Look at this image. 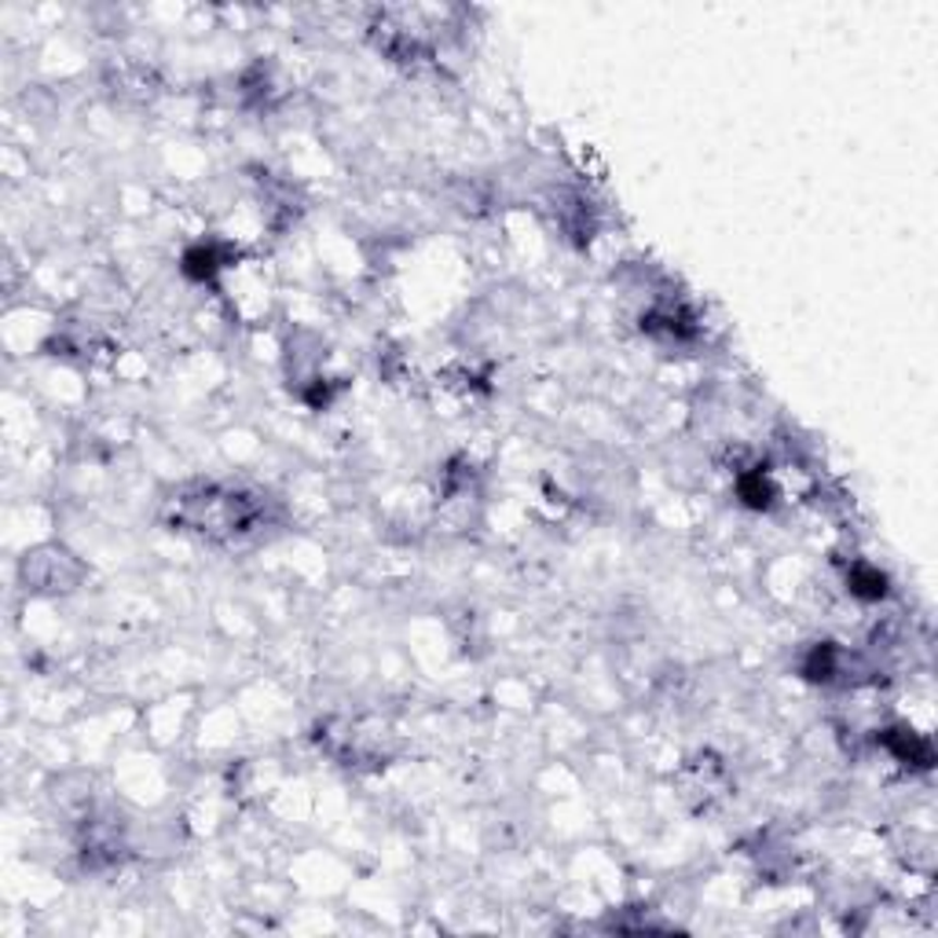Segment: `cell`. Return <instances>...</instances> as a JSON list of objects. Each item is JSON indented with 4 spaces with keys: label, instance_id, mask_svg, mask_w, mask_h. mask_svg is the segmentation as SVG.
Returning <instances> with one entry per match:
<instances>
[{
    "label": "cell",
    "instance_id": "cell-1",
    "mask_svg": "<svg viewBox=\"0 0 938 938\" xmlns=\"http://www.w3.org/2000/svg\"><path fill=\"white\" fill-rule=\"evenodd\" d=\"M176 528L199 532L205 540H239L257 532L264 521V506L257 495L234 492V487H194L176 498Z\"/></svg>",
    "mask_w": 938,
    "mask_h": 938
},
{
    "label": "cell",
    "instance_id": "cell-2",
    "mask_svg": "<svg viewBox=\"0 0 938 938\" xmlns=\"http://www.w3.org/2000/svg\"><path fill=\"white\" fill-rule=\"evenodd\" d=\"M879 745L887 748V756L895 762H905L913 770H931L935 762V751H931V740L924 733H916L913 726H887L879 733Z\"/></svg>",
    "mask_w": 938,
    "mask_h": 938
},
{
    "label": "cell",
    "instance_id": "cell-3",
    "mask_svg": "<svg viewBox=\"0 0 938 938\" xmlns=\"http://www.w3.org/2000/svg\"><path fill=\"white\" fill-rule=\"evenodd\" d=\"M224 261L220 257V250L213 246H205V242H199V246H191L188 253H183V276L188 279H194V282H210V279H217V271L224 268Z\"/></svg>",
    "mask_w": 938,
    "mask_h": 938
},
{
    "label": "cell",
    "instance_id": "cell-4",
    "mask_svg": "<svg viewBox=\"0 0 938 938\" xmlns=\"http://www.w3.org/2000/svg\"><path fill=\"white\" fill-rule=\"evenodd\" d=\"M847 586H850V594L862 601L887 598V575L879 572L876 565H865V561H858L854 569L847 572Z\"/></svg>",
    "mask_w": 938,
    "mask_h": 938
}]
</instances>
